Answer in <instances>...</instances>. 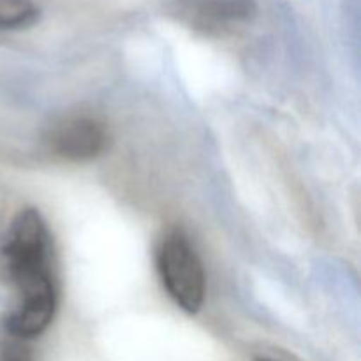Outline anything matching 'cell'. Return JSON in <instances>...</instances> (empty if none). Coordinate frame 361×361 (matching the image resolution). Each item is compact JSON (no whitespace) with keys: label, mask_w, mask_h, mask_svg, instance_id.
I'll use <instances>...</instances> for the list:
<instances>
[{"label":"cell","mask_w":361,"mask_h":361,"mask_svg":"<svg viewBox=\"0 0 361 361\" xmlns=\"http://www.w3.org/2000/svg\"><path fill=\"white\" fill-rule=\"evenodd\" d=\"M254 361H281V360H275L271 358V356H256Z\"/></svg>","instance_id":"7"},{"label":"cell","mask_w":361,"mask_h":361,"mask_svg":"<svg viewBox=\"0 0 361 361\" xmlns=\"http://www.w3.org/2000/svg\"><path fill=\"white\" fill-rule=\"evenodd\" d=\"M168 13L203 37L224 39L250 27L259 4L257 0H169Z\"/></svg>","instance_id":"3"},{"label":"cell","mask_w":361,"mask_h":361,"mask_svg":"<svg viewBox=\"0 0 361 361\" xmlns=\"http://www.w3.org/2000/svg\"><path fill=\"white\" fill-rule=\"evenodd\" d=\"M41 18L34 0H0V30H25Z\"/></svg>","instance_id":"5"},{"label":"cell","mask_w":361,"mask_h":361,"mask_svg":"<svg viewBox=\"0 0 361 361\" xmlns=\"http://www.w3.org/2000/svg\"><path fill=\"white\" fill-rule=\"evenodd\" d=\"M108 141L104 123L85 115L60 120L46 136L51 154L69 162H87L99 157L108 147Z\"/></svg>","instance_id":"4"},{"label":"cell","mask_w":361,"mask_h":361,"mask_svg":"<svg viewBox=\"0 0 361 361\" xmlns=\"http://www.w3.org/2000/svg\"><path fill=\"white\" fill-rule=\"evenodd\" d=\"M155 263L169 298L187 314L200 312L207 293V275L189 236L180 229L166 233L159 242Z\"/></svg>","instance_id":"2"},{"label":"cell","mask_w":361,"mask_h":361,"mask_svg":"<svg viewBox=\"0 0 361 361\" xmlns=\"http://www.w3.org/2000/svg\"><path fill=\"white\" fill-rule=\"evenodd\" d=\"M2 256L20 295V303L7 317L6 330L16 341H30L48 330L59 305L51 238L37 210L25 208L16 215Z\"/></svg>","instance_id":"1"},{"label":"cell","mask_w":361,"mask_h":361,"mask_svg":"<svg viewBox=\"0 0 361 361\" xmlns=\"http://www.w3.org/2000/svg\"><path fill=\"white\" fill-rule=\"evenodd\" d=\"M0 361H35V358L23 341H14L0 349Z\"/></svg>","instance_id":"6"}]
</instances>
